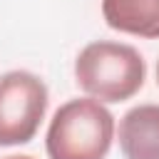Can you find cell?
I'll return each instance as SVG.
<instances>
[{
    "mask_svg": "<svg viewBox=\"0 0 159 159\" xmlns=\"http://www.w3.org/2000/svg\"><path fill=\"white\" fill-rule=\"evenodd\" d=\"M147 77L144 57L137 47L112 40H97L80 50L75 60V82L92 99L114 104L132 99Z\"/></svg>",
    "mask_w": 159,
    "mask_h": 159,
    "instance_id": "1",
    "label": "cell"
},
{
    "mask_svg": "<svg viewBox=\"0 0 159 159\" xmlns=\"http://www.w3.org/2000/svg\"><path fill=\"white\" fill-rule=\"evenodd\" d=\"M114 139L112 112L92 97L65 102L47 127L50 159H104Z\"/></svg>",
    "mask_w": 159,
    "mask_h": 159,
    "instance_id": "2",
    "label": "cell"
},
{
    "mask_svg": "<svg viewBox=\"0 0 159 159\" xmlns=\"http://www.w3.org/2000/svg\"><path fill=\"white\" fill-rule=\"evenodd\" d=\"M47 112L45 82L25 70H12L0 77V147L27 144Z\"/></svg>",
    "mask_w": 159,
    "mask_h": 159,
    "instance_id": "3",
    "label": "cell"
},
{
    "mask_svg": "<svg viewBox=\"0 0 159 159\" xmlns=\"http://www.w3.org/2000/svg\"><path fill=\"white\" fill-rule=\"evenodd\" d=\"M119 149L124 159H159V104L132 107L119 119Z\"/></svg>",
    "mask_w": 159,
    "mask_h": 159,
    "instance_id": "4",
    "label": "cell"
},
{
    "mask_svg": "<svg viewBox=\"0 0 159 159\" xmlns=\"http://www.w3.org/2000/svg\"><path fill=\"white\" fill-rule=\"evenodd\" d=\"M102 17L117 32L159 37V0H102Z\"/></svg>",
    "mask_w": 159,
    "mask_h": 159,
    "instance_id": "5",
    "label": "cell"
},
{
    "mask_svg": "<svg viewBox=\"0 0 159 159\" xmlns=\"http://www.w3.org/2000/svg\"><path fill=\"white\" fill-rule=\"evenodd\" d=\"M5 159H32V157H25V154H12V157H5Z\"/></svg>",
    "mask_w": 159,
    "mask_h": 159,
    "instance_id": "6",
    "label": "cell"
},
{
    "mask_svg": "<svg viewBox=\"0 0 159 159\" xmlns=\"http://www.w3.org/2000/svg\"><path fill=\"white\" fill-rule=\"evenodd\" d=\"M157 84H159V62H157Z\"/></svg>",
    "mask_w": 159,
    "mask_h": 159,
    "instance_id": "7",
    "label": "cell"
}]
</instances>
